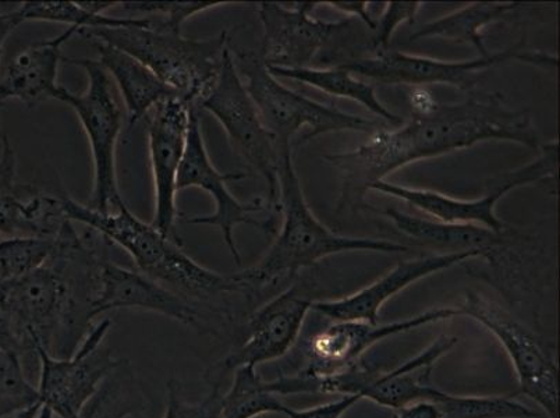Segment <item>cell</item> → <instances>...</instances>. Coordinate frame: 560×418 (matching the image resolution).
<instances>
[{"label": "cell", "instance_id": "d4e9b609", "mask_svg": "<svg viewBox=\"0 0 560 418\" xmlns=\"http://www.w3.org/2000/svg\"><path fill=\"white\" fill-rule=\"evenodd\" d=\"M385 216L395 223L406 236L417 241L434 243L438 246L463 249H478L493 262L492 249L503 243L502 233L477 225H451V223L429 221L419 217L409 216L394 208H386Z\"/></svg>", "mask_w": 560, "mask_h": 418}, {"label": "cell", "instance_id": "e575fe53", "mask_svg": "<svg viewBox=\"0 0 560 418\" xmlns=\"http://www.w3.org/2000/svg\"><path fill=\"white\" fill-rule=\"evenodd\" d=\"M422 8L421 2H389L376 22L374 47L376 53L388 50L392 37L404 23H415Z\"/></svg>", "mask_w": 560, "mask_h": 418}, {"label": "cell", "instance_id": "4316f807", "mask_svg": "<svg viewBox=\"0 0 560 418\" xmlns=\"http://www.w3.org/2000/svg\"><path fill=\"white\" fill-rule=\"evenodd\" d=\"M268 68V66H267ZM269 73L279 79H289L300 81V83L314 86L323 93H327L338 98H346L359 102L364 108L373 112L374 115L382 117L392 126L404 125L400 116L392 114L375 94L374 85L355 78L350 71L338 66L334 69H282L268 68Z\"/></svg>", "mask_w": 560, "mask_h": 418}, {"label": "cell", "instance_id": "7402d4cb", "mask_svg": "<svg viewBox=\"0 0 560 418\" xmlns=\"http://www.w3.org/2000/svg\"><path fill=\"white\" fill-rule=\"evenodd\" d=\"M79 33L78 28L69 27L58 37L22 50L0 76V102L16 100L33 109L55 100L60 89L58 73L65 60L63 45Z\"/></svg>", "mask_w": 560, "mask_h": 418}, {"label": "cell", "instance_id": "603a6c76", "mask_svg": "<svg viewBox=\"0 0 560 418\" xmlns=\"http://www.w3.org/2000/svg\"><path fill=\"white\" fill-rule=\"evenodd\" d=\"M89 40L98 54L102 68L109 74L110 80H114L125 101L130 126L144 120L161 102L177 96L145 65L125 50L98 39Z\"/></svg>", "mask_w": 560, "mask_h": 418}, {"label": "cell", "instance_id": "60d3db41", "mask_svg": "<svg viewBox=\"0 0 560 418\" xmlns=\"http://www.w3.org/2000/svg\"><path fill=\"white\" fill-rule=\"evenodd\" d=\"M37 418H55L52 411L47 409V407L40 406Z\"/></svg>", "mask_w": 560, "mask_h": 418}, {"label": "cell", "instance_id": "9a60e30c", "mask_svg": "<svg viewBox=\"0 0 560 418\" xmlns=\"http://www.w3.org/2000/svg\"><path fill=\"white\" fill-rule=\"evenodd\" d=\"M459 315H463L460 309L441 307L385 325L365 321H334V324L325 326L307 340V367L299 374L312 380L343 374L361 363L366 351L381 340Z\"/></svg>", "mask_w": 560, "mask_h": 418}, {"label": "cell", "instance_id": "74e56055", "mask_svg": "<svg viewBox=\"0 0 560 418\" xmlns=\"http://www.w3.org/2000/svg\"><path fill=\"white\" fill-rule=\"evenodd\" d=\"M394 418H442L435 403L419 402L396 410Z\"/></svg>", "mask_w": 560, "mask_h": 418}, {"label": "cell", "instance_id": "30bf717a", "mask_svg": "<svg viewBox=\"0 0 560 418\" xmlns=\"http://www.w3.org/2000/svg\"><path fill=\"white\" fill-rule=\"evenodd\" d=\"M247 177L246 173H221L217 170L203 141L200 109L192 106L185 156H183L179 177H177V191L186 188H201L215 201V211L211 216L187 217L183 222L188 225L218 228L237 265L242 264L241 252L234 241V231L238 225H252L261 229L265 233H277V222L273 217L267 221H258L256 218V213L269 209L264 198L258 197L253 201L243 202L229 190L228 183L244 181Z\"/></svg>", "mask_w": 560, "mask_h": 418}, {"label": "cell", "instance_id": "d6986e66", "mask_svg": "<svg viewBox=\"0 0 560 418\" xmlns=\"http://www.w3.org/2000/svg\"><path fill=\"white\" fill-rule=\"evenodd\" d=\"M18 156L8 136L2 137L0 154V234L3 237L58 239L70 219L63 198L20 185Z\"/></svg>", "mask_w": 560, "mask_h": 418}, {"label": "cell", "instance_id": "1f68e13d", "mask_svg": "<svg viewBox=\"0 0 560 418\" xmlns=\"http://www.w3.org/2000/svg\"><path fill=\"white\" fill-rule=\"evenodd\" d=\"M37 405L38 387L25 375L22 357L0 348V418H13Z\"/></svg>", "mask_w": 560, "mask_h": 418}, {"label": "cell", "instance_id": "b9f144b4", "mask_svg": "<svg viewBox=\"0 0 560 418\" xmlns=\"http://www.w3.org/2000/svg\"><path fill=\"white\" fill-rule=\"evenodd\" d=\"M2 239H3V236H2V234H0V241H2Z\"/></svg>", "mask_w": 560, "mask_h": 418}, {"label": "cell", "instance_id": "6da1fadb", "mask_svg": "<svg viewBox=\"0 0 560 418\" xmlns=\"http://www.w3.org/2000/svg\"><path fill=\"white\" fill-rule=\"evenodd\" d=\"M490 140L539 148L529 116L509 109L501 95H472L460 104H436L430 111L417 112L409 124L397 130H378L353 151L324 156L342 173L338 211L360 207L373 183L385 181L400 167Z\"/></svg>", "mask_w": 560, "mask_h": 418}, {"label": "cell", "instance_id": "8d00e7d4", "mask_svg": "<svg viewBox=\"0 0 560 418\" xmlns=\"http://www.w3.org/2000/svg\"><path fill=\"white\" fill-rule=\"evenodd\" d=\"M330 8L339 10L345 14H349V16L359 18L363 20V22L369 25L373 32H375L376 22L371 16L369 9L371 3L366 2H328Z\"/></svg>", "mask_w": 560, "mask_h": 418}, {"label": "cell", "instance_id": "ba28073f", "mask_svg": "<svg viewBox=\"0 0 560 418\" xmlns=\"http://www.w3.org/2000/svg\"><path fill=\"white\" fill-rule=\"evenodd\" d=\"M313 283L294 282L248 315L233 348L208 367L203 381L222 390L229 376L244 365L258 367L288 355L296 344L307 314L313 309Z\"/></svg>", "mask_w": 560, "mask_h": 418}, {"label": "cell", "instance_id": "2e32d148", "mask_svg": "<svg viewBox=\"0 0 560 418\" xmlns=\"http://www.w3.org/2000/svg\"><path fill=\"white\" fill-rule=\"evenodd\" d=\"M192 106L173 96L156 105L145 117L149 132L152 181H154V218L151 225L171 241L180 243L177 233V177L185 156Z\"/></svg>", "mask_w": 560, "mask_h": 418}, {"label": "cell", "instance_id": "8992f818", "mask_svg": "<svg viewBox=\"0 0 560 418\" xmlns=\"http://www.w3.org/2000/svg\"><path fill=\"white\" fill-rule=\"evenodd\" d=\"M231 50L249 98L256 105L265 127L277 140L279 151L292 147L290 141L304 126L310 127L304 141L328 132L359 131L374 135L380 130L378 124L373 120L346 114L290 90L269 73L261 55L254 50L232 47Z\"/></svg>", "mask_w": 560, "mask_h": 418}, {"label": "cell", "instance_id": "f546056e", "mask_svg": "<svg viewBox=\"0 0 560 418\" xmlns=\"http://www.w3.org/2000/svg\"><path fill=\"white\" fill-rule=\"evenodd\" d=\"M56 239L3 237L0 241V285L37 271L56 249Z\"/></svg>", "mask_w": 560, "mask_h": 418}, {"label": "cell", "instance_id": "7a4b0ae2", "mask_svg": "<svg viewBox=\"0 0 560 418\" xmlns=\"http://www.w3.org/2000/svg\"><path fill=\"white\" fill-rule=\"evenodd\" d=\"M80 234L69 221L52 257L27 277L0 285V310L12 330L18 353L37 360L44 349L69 359L94 326L102 258L94 232Z\"/></svg>", "mask_w": 560, "mask_h": 418}, {"label": "cell", "instance_id": "44dd1931", "mask_svg": "<svg viewBox=\"0 0 560 418\" xmlns=\"http://www.w3.org/2000/svg\"><path fill=\"white\" fill-rule=\"evenodd\" d=\"M476 257H486V254L478 249H463V252L435 254V256L400 262L370 287L346 295L343 299L325 300V302L319 300L314 302L312 310L332 321H365L370 324H380L382 305L401 290L432 274L444 271L453 265Z\"/></svg>", "mask_w": 560, "mask_h": 418}, {"label": "cell", "instance_id": "d6a6232c", "mask_svg": "<svg viewBox=\"0 0 560 418\" xmlns=\"http://www.w3.org/2000/svg\"><path fill=\"white\" fill-rule=\"evenodd\" d=\"M233 2H125L119 7L127 12L142 14H158L162 16L161 22L177 32H182L183 23L197 14L208 12V10L228 7Z\"/></svg>", "mask_w": 560, "mask_h": 418}, {"label": "cell", "instance_id": "52a82bcc", "mask_svg": "<svg viewBox=\"0 0 560 418\" xmlns=\"http://www.w3.org/2000/svg\"><path fill=\"white\" fill-rule=\"evenodd\" d=\"M65 62L83 69L89 78V86L83 94L71 93L60 85L55 96L74 111L90 142L94 182L85 206L101 213L114 212L125 202L116 175V148L124 130V112L116 100L109 74L98 60L65 58Z\"/></svg>", "mask_w": 560, "mask_h": 418}, {"label": "cell", "instance_id": "4fadbf2b", "mask_svg": "<svg viewBox=\"0 0 560 418\" xmlns=\"http://www.w3.org/2000/svg\"><path fill=\"white\" fill-rule=\"evenodd\" d=\"M110 326L109 318L94 324L69 359H55L44 349L37 350L39 403L54 417L78 418L102 381L119 364L120 359L104 345Z\"/></svg>", "mask_w": 560, "mask_h": 418}, {"label": "cell", "instance_id": "ac0fdd59", "mask_svg": "<svg viewBox=\"0 0 560 418\" xmlns=\"http://www.w3.org/2000/svg\"><path fill=\"white\" fill-rule=\"evenodd\" d=\"M319 3L258 4V16L264 27L261 58L268 68H310L325 40L348 27L349 20L328 23L312 18Z\"/></svg>", "mask_w": 560, "mask_h": 418}, {"label": "cell", "instance_id": "5bb4252c", "mask_svg": "<svg viewBox=\"0 0 560 418\" xmlns=\"http://www.w3.org/2000/svg\"><path fill=\"white\" fill-rule=\"evenodd\" d=\"M558 155V141L548 142L542 147L541 155L536 161L521 170L508 173L491 193L477 198V200H459V198L444 196L441 193L399 186L386 181L373 183L370 190L400 198V200L436 218L440 222L451 223V225H477L502 233L505 231V225L495 213L498 201L514 188L557 177Z\"/></svg>", "mask_w": 560, "mask_h": 418}, {"label": "cell", "instance_id": "836d02e7", "mask_svg": "<svg viewBox=\"0 0 560 418\" xmlns=\"http://www.w3.org/2000/svg\"><path fill=\"white\" fill-rule=\"evenodd\" d=\"M166 411L162 418H221L222 390L218 387H210L206 399L190 403L183 396L180 381L171 379L166 382Z\"/></svg>", "mask_w": 560, "mask_h": 418}, {"label": "cell", "instance_id": "ab89813d", "mask_svg": "<svg viewBox=\"0 0 560 418\" xmlns=\"http://www.w3.org/2000/svg\"><path fill=\"white\" fill-rule=\"evenodd\" d=\"M39 409L40 405H37L32 407V409L19 413V415L14 416L13 418H37Z\"/></svg>", "mask_w": 560, "mask_h": 418}, {"label": "cell", "instance_id": "5b68a950", "mask_svg": "<svg viewBox=\"0 0 560 418\" xmlns=\"http://www.w3.org/2000/svg\"><path fill=\"white\" fill-rule=\"evenodd\" d=\"M79 34L125 50L180 100L197 108L215 83L231 43L226 30L207 39L186 38L182 32L152 19L144 25L83 30Z\"/></svg>", "mask_w": 560, "mask_h": 418}, {"label": "cell", "instance_id": "7c38bea8", "mask_svg": "<svg viewBox=\"0 0 560 418\" xmlns=\"http://www.w3.org/2000/svg\"><path fill=\"white\" fill-rule=\"evenodd\" d=\"M490 330L512 361L522 394L537 403L549 418L559 416L558 365L536 334L514 320L505 310L481 294L468 292L459 307Z\"/></svg>", "mask_w": 560, "mask_h": 418}, {"label": "cell", "instance_id": "f35d334b", "mask_svg": "<svg viewBox=\"0 0 560 418\" xmlns=\"http://www.w3.org/2000/svg\"><path fill=\"white\" fill-rule=\"evenodd\" d=\"M20 24H23V20L20 18L18 9L10 13H0V76H2L3 71L2 56L4 43H7L9 35L12 34Z\"/></svg>", "mask_w": 560, "mask_h": 418}, {"label": "cell", "instance_id": "8fae6325", "mask_svg": "<svg viewBox=\"0 0 560 418\" xmlns=\"http://www.w3.org/2000/svg\"><path fill=\"white\" fill-rule=\"evenodd\" d=\"M523 43L502 53L477 59L451 62L427 58V56L396 53V50H380L374 58L353 60L340 65V68L384 84L431 85L447 84L460 90H470L476 85L482 71L493 66L522 60V62L542 66V68H557L558 58L545 53H527Z\"/></svg>", "mask_w": 560, "mask_h": 418}, {"label": "cell", "instance_id": "277c9868", "mask_svg": "<svg viewBox=\"0 0 560 418\" xmlns=\"http://www.w3.org/2000/svg\"><path fill=\"white\" fill-rule=\"evenodd\" d=\"M278 211L283 222L277 241L259 263L232 274L254 304L261 294L296 278L320 259L345 252L407 253L404 244L376 239L348 237L330 231L310 209L293 165L292 147L280 150Z\"/></svg>", "mask_w": 560, "mask_h": 418}, {"label": "cell", "instance_id": "4dcf8cb0", "mask_svg": "<svg viewBox=\"0 0 560 418\" xmlns=\"http://www.w3.org/2000/svg\"><path fill=\"white\" fill-rule=\"evenodd\" d=\"M435 405L442 418H538L512 396H455L446 394Z\"/></svg>", "mask_w": 560, "mask_h": 418}, {"label": "cell", "instance_id": "e0dca14e", "mask_svg": "<svg viewBox=\"0 0 560 418\" xmlns=\"http://www.w3.org/2000/svg\"><path fill=\"white\" fill-rule=\"evenodd\" d=\"M115 310H141L177 321L201 335L223 338L221 326L210 314L182 295L162 287L137 269L121 267L104 259L94 315Z\"/></svg>", "mask_w": 560, "mask_h": 418}, {"label": "cell", "instance_id": "f1b7e54d", "mask_svg": "<svg viewBox=\"0 0 560 418\" xmlns=\"http://www.w3.org/2000/svg\"><path fill=\"white\" fill-rule=\"evenodd\" d=\"M282 399L269 390L257 367L244 365L233 372V381L222 394L221 418H257L264 415H282Z\"/></svg>", "mask_w": 560, "mask_h": 418}, {"label": "cell", "instance_id": "cb8c5ba5", "mask_svg": "<svg viewBox=\"0 0 560 418\" xmlns=\"http://www.w3.org/2000/svg\"><path fill=\"white\" fill-rule=\"evenodd\" d=\"M521 7L522 3H470L456 12L422 25L419 32L411 35L410 39L442 38L457 44H470L480 53L481 58H487L491 54L486 47L482 30L488 24L506 18L509 13L521 9Z\"/></svg>", "mask_w": 560, "mask_h": 418}, {"label": "cell", "instance_id": "d590c367", "mask_svg": "<svg viewBox=\"0 0 560 418\" xmlns=\"http://www.w3.org/2000/svg\"><path fill=\"white\" fill-rule=\"evenodd\" d=\"M361 400H364L361 394L342 395L339 399L324 403V405L312 407V409L296 410L287 406L282 415L288 418H342L351 407Z\"/></svg>", "mask_w": 560, "mask_h": 418}, {"label": "cell", "instance_id": "484cf974", "mask_svg": "<svg viewBox=\"0 0 560 418\" xmlns=\"http://www.w3.org/2000/svg\"><path fill=\"white\" fill-rule=\"evenodd\" d=\"M150 402L129 361L120 359L98 390L81 409L78 418H140Z\"/></svg>", "mask_w": 560, "mask_h": 418}, {"label": "cell", "instance_id": "83f0119b", "mask_svg": "<svg viewBox=\"0 0 560 418\" xmlns=\"http://www.w3.org/2000/svg\"><path fill=\"white\" fill-rule=\"evenodd\" d=\"M119 2H25L18 9L25 22L66 24L83 30L132 27L150 23V18H110L104 12Z\"/></svg>", "mask_w": 560, "mask_h": 418}, {"label": "cell", "instance_id": "ffe728a7", "mask_svg": "<svg viewBox=\"0 0 560 418\" xmlns=\"http://www.w3.org/2000/svg\"><path fill=\"white\" fill-rule=\"evenodd\" d=\"M459 341L456 336L442 335L434 344L412 359L388 372L370 371L359 364L349 386V394H361L376 405L400 410L419 402L436 403L446 394L432 384V367Z\"/></svg>", "mask_w": 560, "mask_h": 418}, {"label": "cell", "instance_id": "9c48e42d", "mask_svg": "<svg viewBox=\"0 0 560 418\" xmlns=\"http://www.w3.org/2000/svg\"><path fill=\"white\" fill-rule=\"evenodd\" d=\"M221 124L228 140L237 155L268 183L269 209H277L279 201L280 151L272 132L265 127L256 105L243 84L234 65L231 45L223 56L222 69L210 93L198 105Z\"/></svg>", "mask_w": 560, "mask_h": 418}, {"label": "cell", "instance_id": "3957f363", "mask_svg": "<svg viewBox=\"0 0 560 418\" xmlns=\"http://www.w3.org/2000/svg\"><path fill=\"white\" fill-rule=\"evenodd\" d=\"M63 206L71 222L125 249L145 277L219 320L236 321L243 314L244 292L233 275H221L195 262L183 252V244L141 221L126 202L109 213L94 211L70 197L63 198Z\"/></svg>", "mask_w": 560, "mask_h": 418}]
</instances>
